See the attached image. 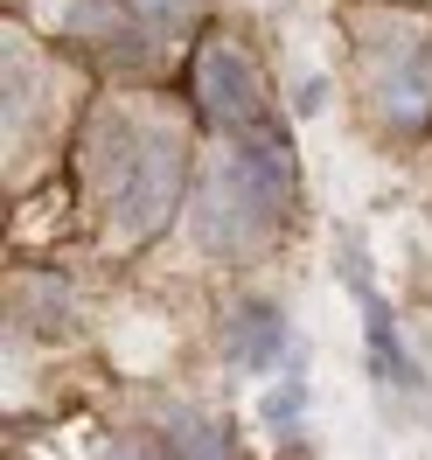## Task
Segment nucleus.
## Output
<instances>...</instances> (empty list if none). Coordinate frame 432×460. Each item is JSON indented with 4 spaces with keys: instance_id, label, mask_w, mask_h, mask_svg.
<instances>
[{
    "instance_id": "7",
    "label": "nucleus",
    "mask_w": 432,
    "mask_h": 460,
    "mask_svg": "<svg viewBox=\"0 0 432 460\" xmlns=\"http://www.w3.org/2000/svg\"><path fill=\"white\" fill-rule=\"evenodd\" d=\"M168 439H174V460H231V426L202 419V411H168Z\"/></svg>"
},
{
    "instance_id": "4",
    "label": "nucleus",
    "mask_w": 432,
    "mask_h": 460,
    "mask_svg": "<svg viewBox=\"0 0 432 460\" xmlns=\"http://www.w3.org/2000/svg\"><path fill=\"white\" fill-rule=\"evenodd\" d=\"M370 105L391 133H426L432 126V49L426 42H391L370 70Z\"/></svg>"
},
{
    "instance_id": "1",
    "label": "nucleus",
    "mask_w": 432,
    "mask_h": 460,
    "mask_svg": "<svg viewBox=\"0 0 432 460\" xmlns=\"http://www.w3.org/2000/svg\"><path fill=\"white\" fill-rule=\"evenodd\" d=\"M293 202V146L279 126L224 146L196 189V237L216 259H251Z\"/></svg>"
},
{
    "instance_id": "8",
    "label": "nucleus",
    "mask_w": 432,
    "mask_h": 460,
    "mask_svg": "<svg viewBox=\"0 0 432 460\" xmlns=\"http://www.w3.org/2000/svg\"><path fill=\"white\" fill-rule=\"evenodd\" d=\"M300 411H307V384H300V376H293V384H279V391H272V398H265V426H300Z\"/></svg>"
},
{
    "instance_id": "6",
    "label": "nucleus",
    "mask_w": 432,
    "mask_h": 460,
    "mask_svg": "<svg viewBox=\"0 0 432 460\" xmlns=\"http://www.w3.org/2000/svg\"><path fill=\"white\" fill-rule=\"evenodd\" d=\"M363 328H370V370L384 376L391 391H404V398H426V376L411 363V349L398 342V321H391V307H384L376 293H363Z\"/></svg>"
},
{
    "instance_id": "5",
    "label": "nucleus",
    "mask_w": 432,
    "mask_h": 460,
    "mask_svg": "<svg viewBox=\"0 0 432 460\" xmlns=\"http://www.w3.org/2000/svg\"><path fill=\"white\" fill-rule=\"evenodd\" d=\"M231 363L237 370H272L279 356H287V314L272 307V300H244L231 314Z\"/></svg>"
},
{
    "instance_id": "2",
    "label": "nucleus",
    "mask_w": 432,
    "mask_h": 460,
    "mask_svg": "<svg viewBox=\"0 0 432 460\" xmlns=\"http://www.w3.org/2000/svg\"><path fill=\"white\" fill-rule=\"evenodd\" d=\"M84 168L98 174V189H112V224L133 244H146L181 202V146H174V133H133L126 119H105L84 140Z\"/></svg>"
},
{
    "instance_id": "3",
    "label": "nucleus",
    "mask_w": 432,
    "mask_h": 460,
    "mask_svg": "<svg viewBox=\"0 0 432 460\" xmlns=\"http://www.w3.org/2000/svg\"><path fill=\"white\" fill-rule=\"evenodd\" d=\"M189 98L209 126L224 133H265V84H259V63L237 49L231 35H202L196 57H189Z\"/></svg>"
},
{
    "instance_id": "9",
    "label": "nucleus",
    "mask_w": 432,
    "mask_h": 460,
    "mask_svg": "<svg viewBox=\"0 0 432 460\" xmlns=\"http://www.w3.org/2000/svg\"><path fill=\"white\" fill-rule=\"evenodd\" d=\"M140 22H154V29H181L189 14H196V0H126Z\"/></svg>"
},
{
    "instance_id": "10",
    "label": "nucleus",
    "mask_w": 432,
    "mask_h": 460,
    "mask_svg": "<svg viewBox=\"0 0 432 460\" xmlns=\"http://www.w3.org/2000/svg\"><path fill=\"white\" fill-rule=\"evenodd\" d=\"M105 460H174V454L146 447V439H112V447H105Z\"/></svg>"
}]
</instances>
